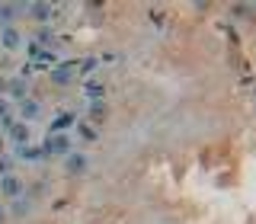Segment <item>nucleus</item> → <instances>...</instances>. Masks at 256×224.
I'll list each match as a JSON object with an SVG mask.
<instances>
[{
    "label": "nucleus",
    "mask_w": 256,
    "mask_h": 224,
    "mask_svg": "<svg viewBox=\"0 0 256 224\" xmlns=\"http://www.w3.org/2000/svg\"><path fill=\"white\" fill-rule=\"evenodd\" d=\"M42 150H45V157L48 154L68 157V154H74V141H70V134H48L45 144H42Z\"/></svg>",
    "instance_id": "f257e3e1"
},
{
    "label": "nucleus",
    "mask_w": 256,
    "mask_h": 224,
    "mask_svg": "<svg viewBox=\"0 0 256 224\" xmlns=\"http://www.w3.org/2000/svg\"><path fill=\"white\" fill-rule=\"evenodd\" d=\"M4 138H13L16 148L29 144V125L26 122H13V118H4Z\"/></svg>",
    "instance_id": "f03ea898"
},
{
    "label": "nucleus",
    "mask_w": 256,
    "mask_h": 224,
    "mask_svg": "<svg viewBox=\"0 0 256 224\" xmlns=\"http://www.w3.org/2000/svg\"><path fill=\"white\" fill-rule=\"evenodd\" d=\"M22 192H26V182L20 180L16 173H10V176H0V196H6V198H22Z\"/></svg>",
    "instance_id": "7ed1b4c3"
},
{
    "label": "nucleus",
    "mask_w": 256,
    "mask_h": 224,
    "mask_svg": "<svg viewBox=\"0 0 256 224\" xmlns=\"http://www.w3.org/2000/svg\"><path fill=\"white\" fill-rule=\"evenodd\" d=\"M86 166H90V160H86L84 150H74V154H68V157H64V170H68V173H74V176L86 173Z\"/></svg>",
    "instance_id": "20e7f679"
},
{
    "label": "nucleus",
    "mask_w": 256,
    "mask_h": 224,
    "mask_svg": "<svg viewBox=\"0 0 256 224\" xmlns=\"http://www.w3.org/2000/svg\"><path fill=\"white\" fill-rule=\"evenodd\" d=\"M20 45H22L20 29H13V26H4V29H0V48H6V52H16Z\"/></svg>",
    "instance_id": "39448f33"
},
{
    "label": "nucleus",
    "mask_w": 256,
    "mask_h": 224,
    "mask_svg": "<svg viewBox=\"0 0 256 224\" xmlns=\"http://www.w3.org/2000/svg\"><path fill=\"white\" fill-rule=\"evenodd\" d=\"M74 122H77V116H74V112H64V116H58L52 125H48V134H64L70 125H74Z\"/></svg>",
    "instance_id": "423d86ee"
},
{
    "label": "nucleus",
    "mask_w": 256,
    "mask_h": 224,
    "mask_svg": "<svg viewBox=\"0 0 256 224\" xmlns=\"http://www.w3.org/2000/svg\"><path fill=\"white\" fill-rule=\"evenodd\" d=\"M38 112H42V106H38L36 100H22L20 102V116H22V122H32V118H38Z\"/></svg>",
    "instance_id": "0eeeda50"
},
{
    "label": "nucleus",
    "mask_w": 256,
    "mask_h": 224,
    "mask_svg": "<svg viewBox=\"0 0 256 224\" xmlns=\"http://www.w3.org/2000/svg\"><path fill=\"white\" fill-rule=\"evenodd\" d=\"M16 160H42L45 157V150L42 148H32V144H22V148H16Z\"/></svg>",
    "instance_id": "6e6552de"
},
{
    "label": "nucleus",
    "mask_w": 256,
    "mask_h": 224,
    "mask_svg": "<svg viewBox=\"0 0 256 224\" xmlns=\"http://www.w3.org/2000/svg\"><path fill=\"white\" fill-rule=\"evenodd\" d=\"M6 90H10V96H13V100H26V80H22V77H16V80H10V86H6Z\"/></svg>",
    "instance_id": "1a4fd4ad"
},
{
    "label": "nucleus",
    "mask_w": 256,
    "mask_h": 224,
    "mask_svg": "<svg viewBox=\"0 0 256 224\" xmlns=\"http://www.w3.org/2000/svg\"><path fill=\"white\" fill-rule=\"evenodd\" d=\"M29 13L36 16L38 22H48V20H52V6H48V4H32V6H29Z\"/></svg>",
    "instance_id": "9d476101"
},
{
    "label": "nucleus",
    "mask_w": 256,
    "mask_h": 224,
    "mask_svg": "<svg viewBox=\"0 0 256 224\" xmlns=\"http://www.w3.org/2000/svg\"><path fill=\"white\" fill-rule=\"evenodd\" d=\"M29 198H16L13 202V208H10V214H16V218H22V214H29Z\"/></svg>",
    "instance_id": "9b49d317"
},
{
    "label": "nucleus",
    "mask_w": 256,
    "mask_h": 224,
    "mask_svg": "<svg viewBox=\"0 0 256 224\" xmlns=\"http://www.w3.org/2000/svg\"><path fill=\"white\" fill-rule=\"evenodd\" d=\"M13 164H16L13 154H0V176H10L13 173Z\"/></svg>",
    "instance_id": "f8f14e48"
},
{
    "label": "nucleus",
    "mask_w": 256,
    "mask_h": 224,
    "mask_svg": "<svg viewBox=\"0 0 256 224\" xmlns=\"http://www.w3.org/2000/svg\"><path fill=\"white\" fill-rule=\"evenodd\" d=\"M52 80H54V84H68V80H70V68H58L52 74Z\"/></svg>",
    "instance_id": "ddd939ff"
},
{
    "label": "nucleus",
    "mask_w": 256,
    "mask_h": 224,
    "mask_svg": "<svg viewBox=\"0 0 256 224\" xmlns=\"http://www.w3.org/2000/svg\"><path fill=\"white\" fill-rule=\"evenodd\" d=\"M0 118H10V102L0 100Z\"/></svg>",
    "instance_id": "4468645a"
},
{
    "label": "nucleus",
    "mask_w": 256,
    "mask_h": 224,
    "mask_svg": "<svg viewBox=\"0 0 256 224\" xmlns=\"http://www.w3.org/2000/svg\"><path fill=\"white\" fill-rule=\"evenodd\" d=\"M6 218H10V212H6V208L0 205V224H6Z\"/></svg>",
    "instance_id": "2eb2a0df"
},
{
    "label": "nucleus",
    "mask_w": 256,
    "mask_h": 224,
    "mask_svg": "<svg viewBox=\"0 0 256 224\" xmlns=\"http://www.w3.org/2000/svg\"><path fill=\"white\" fill-rule=\"evenodd\" d=\"M0 154H6V138L0 134Z\"/></svg>",
    "instance_id": "dca6fc26"
}]
</instances>
